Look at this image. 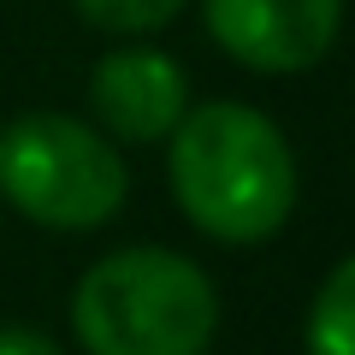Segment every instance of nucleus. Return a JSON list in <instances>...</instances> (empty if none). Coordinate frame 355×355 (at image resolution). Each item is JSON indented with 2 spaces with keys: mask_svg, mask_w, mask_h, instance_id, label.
Listing matches in <instances>:
<instances>
[{
  "mask_svg": "<svg viewBox=\"0 0 355 355\" xmlns=\"http://www.w3.org/2000/svg\"><path fill=\"white\" fill-rule=\"evenodd\" d=\"M166 178L172 202L202 237L225 249L272 243L296 214V154L284 130L243 101H202L166 137Z\"/></svg>",
  "mask_w": 355,
  "mask_h": 355,
  "instance_id": "obj_1",
  "label": "nucleus"
},
{
  "mask_svg": "<svg viewBox=\"0 0 355 355\" xmlns=\"http://www.w3.org/2000/svg\"><path fill=\"white\" fill-rule=\"evenodd\" d=\"M71 338L83 355H207L219 338V291L202 261L130 243L77 279Z\"/></svg>",
  "mask_w": 355,
  "mask_h": 355,
  "instance_id": "obj_2",
  "label": "nucleus"
},
{
  "mask_svg": "<svg viewBox=\"0 0 355 355\" xmlns=\"http://www.w3.org/2000/svg\"><path fill=\"white\" fill-rule=\"evenodd\" d=\"M0 202L42 231H101L130 202V166L71 113H18L0 125Z\"/></svg>",
  "mask_w": 355,
  "mask_h": 355,
  "instance_id": "obj_3",
  "label": "nucleus"
},
{
  "mask_svg": "<svg viewBox=\"0 0 355 355\" xmlns=\"http://www.w3.org/2000/svg\"><path fill=\"white\" fill-rule=\"evenodd\" d=\"M202 24L243 71L296 77L338 48L343 0H202Z\"/></svg>",
  "mask_w": 355,
  "mask_h": 355,
  "instance_id": "obj_4",
  "label": "nucleus"
},
{
  "mask_svg": "<svg viewBox=\"0 0 355 355\" xmlns=\"http://www.w3.org/2000/svg\"><path fill=\"white\" fill-rule=\"evenodd\" d=\"M190 107V71L154 42H125L89 71V113L113 142H166Z\"/></svg>",
  "mask_w": 355,
  "mask_h": 355,
  "instance_id": "obj_5",
  "label": "nucleus"
},
{
  "mask_svg": "<svg viewBox=\"0 0 355 355\" xmlns=\"http://www.w3.org/2000/svg\"><path fill=\"white\" fill-rule=\"evenodd\" d=\"M302 355H355V261H331L302 320Z\"/></svg>",
  "mask_w": 355,
  "mask_h": 355,
  "instance_id": "obj_6",
  "label": "nucleus"
},
{
  "mask_svg": "<svg viewBox=\"0 0 355 355\" xmlns=\"http://www.w3.org/2000/svg\"><path fill=\"white\" fill-rule=\"evenodd\" d=\"M77 18H83L89 30H101V36H154V30H166L190 0H71Z\"/></svg>",
  "mask_w": 355,
  "mask_h": 355,
  "instance_id": "obj_7",
  "label": "nucleus"
},
{
  "mask_svg": "<svg viewBox=\"0 0 355 355\" xmlns=\"http://www.w3.org/2000/svg\"><path fill=\"white\" fill-rule=\"evenodd\" d=\"M0 355H71V349L42 326H0Z\"/></svg>",
  "mask_w": 355,
  "mask_h": 355,
  "instance_id": "obj_8",
  "label": "nucleus"
}]
</instances>
